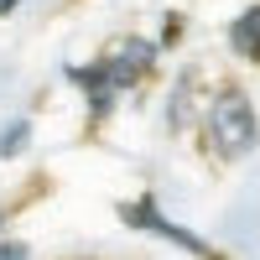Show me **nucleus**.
I'll return each mask as SVG.
<instances>
[{
	"mask_svg": "<svg viewBox=\"0 0 260 260\" xmlns=\"http://www.w3.org/2000/svg\"><path fill=\"white\" fill-rule=\"evenodd\" d=\"M208 136L219 146V156H245V151H255L260 125H255V110H250V99L240 89H224L208 104Z\"/></svg>",
	"mask_w": 260,
	"mask_h": 260,
	"instance_id": "1",
	"label": "nucleus"
},
{
	"mask_svg": "<svg viewBox=\"0 0 260 260\" xmlns=\"http://www.w3.org/2000/svg\"><path fill=\"white\" fill-rule=\"evenodd\" d=\"M151 57H156V47L151 42H125V47H115V57L104 62V78H110V89H125V83H136L146 68H151Z\"/></svg>",
	"mask_w": 260,
	"mask_h": 260,
	"instance_id": "2",
	"label": "nucleus"
},
{
	"mask_svg": "<svg viewBox=\"0 0 260 260\" xmlns=\"http://www.w3.org/2000/svg\"><path fill=\"white\" fill-rule=\"evenodd\" d=\"M125 219H130V224H141V229H156V234H167V240H177L182 250L203 255V260H213V250L198 240V234H187V229H177V224H167L161 213H156V203H151V198H146V203H136V208H125Z\"/></svg>",
	"mask_w": 260,
	"mask_h": 260,
	"instance_id": "3",
	"label": "nucleus"
},
{
	"mask_svg": "<svg viewBox=\"0 0 260 260\" xmlns=\"http://www.w3.org/2000/svg\"><path fill=\"white\" fill-rule=\"evenodd\" d=\"M229 42H234V52L240 57H250V62H260V6H250L240 21H234V31H229Z\"/></svg>",
	"mask_w": 260,
	"mask_h": 260,
	"instance_id": "4",
	"label": "nucleus"
},
{
	"mask_svg": "<svg viewBox=\"0 0 260 260\" xmlns=\"http://www.w3.org/2000/svg\"><path fill=\"white\" fill-rule=\"evenodd\" d=\"M21 146H26V125H11L6 136H0V156H16Z\"/></svg>",
	"mask_w": 260,
	"mask_h": 260,
	"instance_id": "5",
	"label": "nucleus"
},
{
	"mask_svg": "<svg viewBox=\"0 0 260 260\" xmlns=\"http://www.w3.org/2000/svg\"><path fill=\"white\" fill-rule=\"evenodd\" d=\"M0 260H31V255L21 250V245H0Z\"/></svg>",
	"mask_w": 260,
	"mask_h": 260,
	"instance_id": "6",
	"label": "nucleus"
},
{
	"mask_svg": "<svg viewBox=\"0 0 260 260\" xmlns=\"http://www.w3.org/2000/svg\"><path fill=\"white\" fill-rule=\"evenodd\" d=\"M11 6H16V0H0V16H6V11H11Z\"/></svg>",
	"mask_w": 260,
	"mask_h": 260,
	"instance_id": "7",
	"label": "nucleus"
}]
</instances>
